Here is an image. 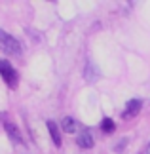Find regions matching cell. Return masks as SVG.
I'll use <instances>...</instances> for the list:
<instances>
[{
    "label": "cell",
    "instance_id": "cell-9",
    "mask_svg": "<svg viewBox=\"0 0 150 154\" xmlns=\"http://www.w3.org/2000/svg\"><path fill=\"white\" fill-rule=\"evenodd\" d=\"M125 143H127V141H125V139H124V141H122V143H118L116 146H114V150H116V152H122V150H124V146H125Z\"/></svg>",
    "mask_w": 150,
    "mask_h": 154
},
{
    "label": "cell",
    "instance_id": "cell-2",
    "mask_svg": "<svg viewBox=\"0 0 150 154\" xmlns=\"http://www.w3.org/2000/svg\"><path fill=\"white\" fill-rule=\"evenodd\" d=\"M0 76H2V80L10 88H15L17 82H19V74H17V70L11 67V63L6 61V59H0Z\"/></svg>",
    "mask_w": 150,
    "mask_h": 154
},
{
    "label": "cell",
    "instance_id": "cell-3",
    "mask_svg": "<svg viewBox=\"0 0 150 154\" xmlns=\"http://www.w3.org/2000/svg\"><path fill=\"white\" fill-rule=\"evenodd\" d=\"M141 106H142L141 99H131V101H127V106L122 112V118H135L141 112Z\"/></svg>",
    "mask_w": 150,
    "mask_h": 154
},
{
    "label": "cell",
    "instance_id": "cell-6",
    "mask_svg": "<svg viewBox=\"0 0 150 154\" xmlns=\"http://www.w3.org/2000/svg\"><path fill=\"white\" fill-rule=\"evenodd\" d=\"M47 129H50V135H51V141L55 146H61V135H59V128L55 122L47 120Z\"/></svg>",
    "mask_w": 150,
    "mask_h": 154
},
{
    "label": "cell",
    "instance_id": "cell-8",
    "mask_svg": "<svg viewBox=\"0 0 150 154\" xmlns=\"http://www.w3.org/2000/svg\"><path fill=\"white\" fill-rule=\"evenodd\" d=\"M114 128H116V126H114L112 118H105V120L101 122V129H103L105 133H112V131H114Z\"/></svg>",
    "mask_w": 150,
    "mask_h": 154
},
{
    "label": "cell",
    "instance_id": "cell-7",
    "mask_svg": "<svg viewBox=\"0 0 150 154\" xmlns=\"http://www.w3.org/2000/svg\"><path fill=\"white\" fill-rule=\"evenodd\" d=\"M61 126H63V129H65L67 133H76V129H78V124L74 122V118H70V116L63 118Z\"/></svg>",
    "mask_w": 150,
    "mask_h": 154
},
{
    "label": "cell",
    "instance_id": "cell-4",
    "mask_svg": "<svg viewBox=\"0 0 150 154\" xmlns=\"http://www.w3.org/2000/svg\"><path fill=\"white\" fill-rule=\"evenodd\" d=\"M4 129H6V133H8V137L14 141L15 145H23V137H21V133H19V129H17V126H14L11 122H6V124H4Z\"/></svg>",
    "mask_w": 150,
    "mask_h": 154
},
{
    "label": "cell",
    "instance_id": "cell-1",
    "mask_svg": "<svg viewBox=\"0 0 150 154\" xmlns=\"http://www.w3.org/2000/svg\"><path fill=\"white\" fill-rule=\"evenodd\" d=\"M0 51H4L6 55H19L21 53L19 40L8 34L6 31H2V29H0Z\"/></svg>",
    "mask_w": 150,
    "mask_h": 154
},
{
    "label": "cell",
    "instance_id": "cell-10",
    "mask_svg": "<svg viewBox=\"0 0 150 154\" xmlns=\"http://www.w3.org/2000/svg\"><path fill=\"white\" fill-rule=\"evenodd\" d=\"M146 154H150V143H148V146H146Z\"/></svg>",
    "mask_w": 150,
    "mask_h": 154
},
{
    "label": "cell",
    "instance_id": "cell-5",
    "mask_svg": "<svg viewBox=\"0 0 150 154\" xmlns=\"http://www.w3.org/2000/svg\"><path fill=\"white\" fill-rule=\"evenodd\" d=\"M76 145L80 146V149H91V146H93V137H91V133H89V131H82V133H78V137H76Z\"/></svg>",
    "mask_w": 150,
    "mask_h": 154
}]
</instances>
